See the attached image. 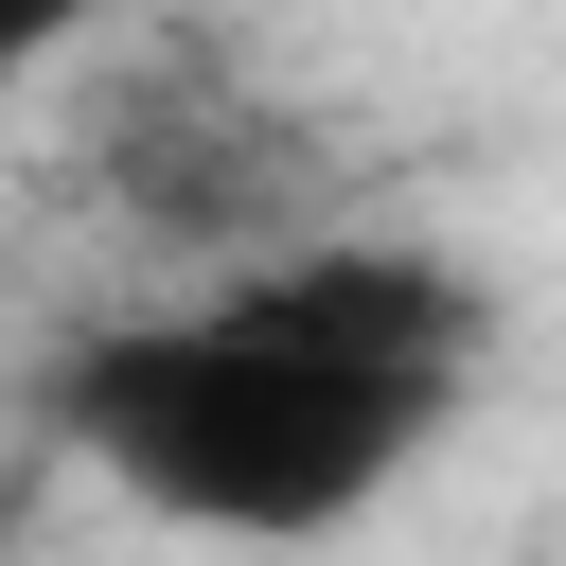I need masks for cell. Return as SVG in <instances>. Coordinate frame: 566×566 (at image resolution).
Here are the masks:
<instances>
[{
    "label": "cell",
    "instance_id": "obj_1",
    "mask_svg": "<svg viewBox=\"0 0 566 566\" xmlns=\"http://www.w3.org/2000/svg\"><path fill=\"white\" fill-rule=\"evenodd\" d=\"M478 354H495V283L460 248L301 230V248L212 265V301L71 336L35 407L124 513L230 531V548H318L460 424Z\"/></svg>",
    "mask_w": 566,
    "mask_h": 566
},
{
    "label": "cell",
    "instance_id": "obj_2",
    "mask_svg": "<svg viewBox=\"0 0 566 566\" xmlns=\"http://www.w3.org/2000/svg\"><path fill=\"white\" fill-rule=\"evenodd\" d=\"M106 195H124L159 248H212V265L318 230V212H301V124L248 106L212 53H159V71L106 106Z\"/></svg>",
    "mask_w": 566,
    "mask_h": 566
},
{
    "label": "cell",
    "instance_id": "obj_3",
    "mask_svg": "<svg viewBox=\"0 0 566 566\" xmlns=\"http://www.w3.org/2000/svg\"><path fill=\"white\" fill-rule=\"evenodd\" d=\"M124 0H0V71H53L71 35H106Z\"/></svg>",
    "mask_w": 566,
    "mask_h": 566
}]
</instances>
